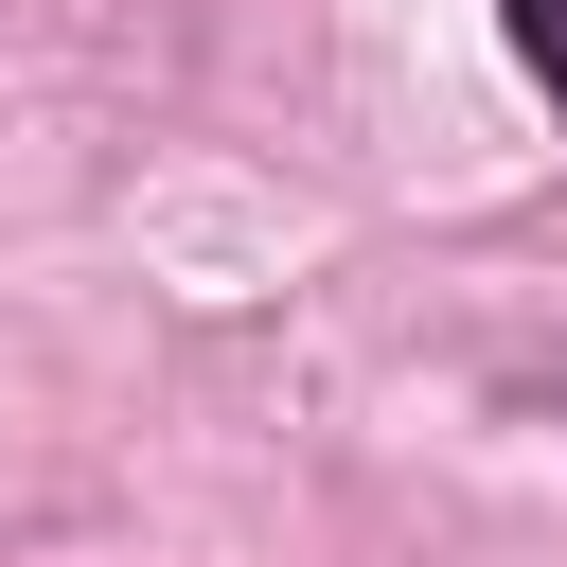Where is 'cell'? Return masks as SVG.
<instances>
[{"label":"cell","mask_w":567,"mask_h":567,"mask_svg":"<svg viewBox=\"0 0 567 567\" xmlns=\"http://www.w3.org/2000/svg\"><path fill=\"white\" fill-rule=\"evenodd\" d=\"M514 53H532V89L567 106V0H514Z\"/></svg>","instance_id":"cell-1"}]
</instances>
